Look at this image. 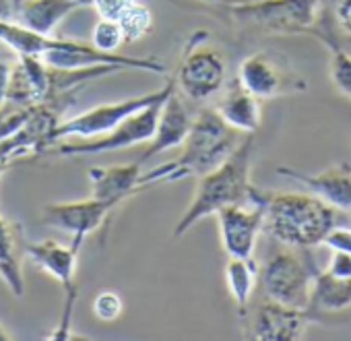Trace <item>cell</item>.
I'll use <instances>...</instances> for the list:
<instances>
[{"label": "cell", "instance_id": "6da1fadb", "mask_svg": "<svg viewBox=\"0 0 351 341\" xmlns=\"http://www.w3.org/2000/svg\"><path fill=\"white\" fill-rule=\"evenodd\" d=\"M254 155V134H246L244 141L230 153V157L211 172L203 174L197 185V193L173 228V238L184 236L201 220L215 215L232 205L258 203L267 193L258 191L250 183V167Z\"/></svg>", "mask_w": 351, "mask_h": 341}, {"label": "cell", "instance_id": "7a4b0ae2", "mask_svg": "<svg viewBox=\"0 0 351 341\" xmlns=\"http://www.w3.org/2000/svg\"><path fill=\"white\" fill-rule=\"evenodd\" d=\"M240 134L242 132L232 128L215 108H203L197 118H193L191 130L182 143V155L143 172V187L149 189L163 183L201 178L230 157L240 145Z\"/></svg>", "mask_w": 351, "mask_h": 341}, {"label": "cell", "instance_id": "3957f363", "mask_svg": "<svg viewBox=\"0 0 351 341\" xmlns=\"http://www.w3.org/2000/svg\"><path fill=\"white\" fill-rule=\"evenodd\" d=\"M337 226V209L316 195H269L263 230L291 248H312Z\"/></svg>", "mask_w": 351, "mask_h": 341}, {"label": "cell", "instance_id": "277c9868", "mask_svg": "<svg viewBox=\"0 0 351 341\" xmlns=\"http://www.w3.org/2000/svg\"><path fill=\"white\" fill-rule=\"evenodd\" d=\"M236 23L285 36H314L322 13V0H246L228 7Z\"/></svg>", "mask_w": 351, "mask_h": 341}, {"label": "cell", "instance_id": "5b68a950", "mask_svg": "<svg viewBox=\"0 0 351 341\" xmlns=\"http://www.w3.org/2000/svg\"><path fill=\"white\" fill-rule=\"evenodd\" d=\"M316 267L295 252H279L258 269V285L265 298L291 306L310 308L316 281Z\"/></svg>", "mask_w": 351, "mask_h": 341}, {"label": "cell", "instance_id": "8992f818", "mask_svg": "<svg viewBox=\"0 0 351 341\" xmlns=\"http://www.w3.org/2000/svg\"><path fill=\"white\" fill-rule=\"evenodd\" d=\"M207 32H195L184 48L182 60L176 69V89L195 102L215 95L226 83V60L219 50L207 44Z\"/></svg>", "mask_w": 351, "mask_h": 341}, {"label": "cell", "instance_id": "52a82bcc", "mask_svg": "<svg viewBox=\"0 0 351 341\" xmlns=\"http://www.w3.org/2000/svg\"><path fill=\"white\" fill-rule=\"evenodd\" d=\"M173 89H176V83H173V77H169L165 87H161V89H157L153 93L126 97V99L114 102V104H104V106H97V108H91L87 112H83V114H79L75 118L60 120L56 124V128L52 130L50 141L54 145V143H60V141H66V139H91V137L106 134L112 128H116L122 120L132 116L134 112L151 106L153 102H159V99L167 97Z\"/></svg>", "mask_w": 351, "mask_h": 341}, {"label": "cell", "instance_id": "ba28073f", "mask_svg": "<svg viewBox=\"0 0 351 341\" xmlns=\"http://www.w3.org/2000/svg\"><path fill=\"white\" fill-rule=\"evenodd\" d=\"M79 242H71L69 246L58 242V240H42L25 246V257L34 261L42 271L52 275L64 292V308L60 314V322L56 331L52 333L50 339H71V320H73V308L77 302V285H75V275H77V261L81 252Z\"/></svg>", "mask_w": 351, "mask_h": 341}, {"label": "cell", "instance_id": "9c48e42d", "mask_svg": "<svg viewBox=\"0 0 351 341\" xmlns=\"http://www.w3.org/2000/svg\"><path fill=\"white\" fill-rule=\"evenodd\" d=\"M167 97L153 102L151 106L134 112L126 120H122L116 128H112L106 134L91 137V139H71L60 141V145H52L48 151H54L58 155H99L108 151H120L132 145L147 143L157 126V118L161 112V106Z\"/></svg>", "mask_w": 351, "mask_h": 341}, {"label": "cell", "instance_id": "30bf717a", "mask_svg": "<svg viewBox=\"0 0 351 341\" xmlns=\"http://www.w3.org/2000/svg\"><path fill=\"white\" fill-rule=\"evenodd\" d=\"M244 322V337L258 341H295L318 320V312L312 308H291L265 298L254 308H246L240 314Z\"/></svg>", "mask_w": 351, "mask_h": 341}, {"label": "cell", "instance_id": "8fae6325", "mask_svg": "<svg viewBox=\"0 0 351 341\" xmlns=\"http://www.w3.org/2000/svg\"><path fill=\"white\" fill-rule=\"evenodd\" d=\"M238 81L261 102L308 91V83L289 64L269 52H254L238 67Z\"/></svg>", "mask_w": 351, "mask_h": 341}, {"label": "cell", "instance_id": "7c38bea8", "mask_svg": "<svg viewBox=\"0 0 351 341\" xmlns=\"http://www.w3.org/2000/svg\"><path fill=\"white\" fill-rule=\"evenodd\" d=\"M269 193L258 203L232 205L217 211L221 246L228 257L236 259H254L256 240L265 224V207Z\"/></svg>", "mask_w": 351, "mask_h": 341}, {"label": "cell", "instance_id": "4fadbf2b", "mask_svg": "<svg viewBox=\"0 0 351 341\" xmlns=\"http://www.w3.org/2000/svg\"><path fill=\"white\" fill-rule=\"evenodd\" d=\"M116 201H101L89 197L85 201L52 203L42 211V220L48 228L69 234L73 242L83 244L89 234H93L118 207Z\"/></svg>", "mask_w": 351, "mask_h": 341}, {"label": "cell", "instance_id": "5bb4252c", "mask_svg": "<svg viewBox=\"0 0 351 341\" xmlns=\"http://www.w3.org/2000/svg\"><path fill=\"white\" fill-rule=\"evenodd\" d=\"M277 176L293 180L310 189L318 199H322L332 209L351 213V165L349 163L343 161V163L330 165L318 174H306L289 165H279Z\"/></svg>", "mask_w": 351, "mask_h": 341}, {"label": "cell", "instance_id": "9a60e30c", "mask_svg": "<svg viewBox=\"0 0 351 341\" xmlns=\"http://www.w3.org/2000/svg\"><path fill=\"white\" fill-rule=\"evenodd\" d=\"M191 124H193V118H191L186 106L182 104L178 89H173L161 106L155 132L149 139V147L141 153V157L136 161L143 165L145 161H149L151 157H155L159 153H165L173 147H182V143L191 130Z\"/></svg>", "mask_w": 351, "mask_h": 341}, {"label": "cell", "instance_id": "2e32d148", "mask_svg": "<svg viewBox=\"0 0 351 341\" xmlns=\"http://www.w3.org/2000/svg\"><path fill=\"white\" fill-rule=\"evenodd\" d=\"M141 176H143V169L138 161L91 167L89 169L91 197L101 199V201H116L122 205L130 197L145 191Z\"/></svg>", "mask_w": 351, "mask_h": 341}, {"label": "cell", "instance_id": "e0dca14e", "mask_svg": "<svg viewBox=\"0 0 351 341\" xmlns=\"http://www.w3.org/2000/svg\"><path fill=\"white\" fill-rule=\"evenodd\" d=\"M25 246L27 242L23 226L0 213V279L17 298L25 294V279L21 269Z\"/></svg>", "mask_w": 351, "mask_h": 341}, {"label": "cell", "instance_id": "ac0fdd59", "mask_svg": "<svg viewBox=\"0 0 351 341\" xmlns=\"http://www.w3.org/2000/svg\"><path fill=\"white\" fill-rule=\"evenodd\" d=\"M217 114L238 132L254 134L261 128L263 112H261V99L254 97L240 81L238 77L232 79L226 85L223 97L215 106Z\"/></svg>", "mask_w": 351, "mask_h": 341}, {"label": "cell", "instance_id": "d6986e66", "mask_svg": "<svg viewBox=\"0 0 351 341\" xmlns=\"http://www.w3.org/2000/svg\"><path fill=\"white\" fill-rule=\"evenodd\" d=\"M79 7V0H19L13 21L32 32L50 36L58 23Z\"/></svg>", "mask_w": 351, "mask_h": 341}, {"label": "cell", "instance_id": "ffe728a7", "mask_svg": "<svg viewBox=\"0 0 351 341\" xmlns=\"http://www.w3.org/2000/svg\"><path fill=\"white\" fill-rule=\"evenodd\" d=\"M101 19L114 21L122 27L126 42L145 38L153 27L151 11L138 0H91Z\"/></svg>", "mask_w": 351, "mask_h": 341}, {"label": "cell", "instance_id": "44dd1931", "mask_svg": "<svg viewBox=\"0 0 351 341\" xmlns=\"http://www.w3.org/2000/svg\"><path fill=\"white\" fill-rule=\"evenodd\" d=\"M226 283H228V290L238 306V314H242L250 306V298L258 283V267H256L254 259L228 257Z\"/></svg>", "mask_w": 351, "mask_h": 341}, {"label": "cell", "instance_id": "7402d4cb", "mask_svg": "<svg viewBox=\"0 0 351 341\" xmlns=\"http://www.w3.org/2000/svg\"><path fill=\"white\" fill-rule=\"evenodd\" d=\"M351 306V277L341 279L332 277L328 273H318L314 281V292H312V310H343Z\"/></svg>", "mask_w": 351, "mask_h": 341}, {"label": "cell", "instance_id": "603a6c76", "mask_svg": "<svg viewBox=\"0 0 351 341\" xmlns=\"http://www.w3.org/2000/svg\"><path fill=\"white\" fill-rule=\"evenodd\" d=\"M320 42L330 50V67H328V75L332 85L339 89V93H343L345 97L351 99V54H347L345 50L339 48L337 42H332L330 36H322Z\"/></svg>", "mask_w": 351, "mask_h": 341}, {"label": "cell", "instance_id": "cb8c5ba5", "mask_svg": "<svg viewBox=\"0 0 351 341\" xmlns=\"http://www.w3.org/2000/svg\"><path fill=\"white\" fill-rule=\"evenodd\" d=\"M91 44L99 48L101 52H116L122 44H126L124 32L118 23L101 19L91 34Z\"/></svg>", "mask_w": 351, "mask_h": 341}, {"label": "cell", "instance_id": "d4e9b609", "mask_svg": "<svg viewBox=\"0 0 351 341\" xmlns=\"http://www.w3.org/2000/svg\"><path fill=\"white\" fill-rule=\"evenodd\" d=\"M120 312H122V298L116 292L106 290V292L95 296V300H93V314L99 320H106V322L116 320L120 316Z\"/></svg>", "mask_w": 351, "mask_h": 341}, {"label": "cell", "instance_id": "484cf974", "mask_svg": "<svg viewBox=\"0 0 351 341\" xmlns=\"http://www.w3.org/2000/svg\"><path fill=\"white\" fill-rule=\"evenodd\" d=\"M324 273H328V275H332V277L349 279V277H351V255H349V252L332 250L330 261H328Z\"/></svg>", "mask_w": 351, "mask_h": 341}, {"label": "cell", "instance_id": "4316f807", "mask_svg": "<svg viewBox=\"0 0 351 341\" xmlns=\"http://www.w3.org/2000/svg\"><path fill=\"white\" fill-rule=\"evenodd\" d=\"M322 244L326 248H330V250H339V252H349L351 255V230H345V228H337L335 226L324 236Z\"/></svg>", "mask_w": 351, "mask_h": 341}, {"label": "cell", "instance_id": "83f0119b", "mask_svg": "<svg viewBox=\"0 0 351 341\" xmlns=\"http://www.w3.org/2000/svg\"><path fill=\"white\" fill-rule=\"evenodd\" d=\"M335 15L343 32L351 36V0H335Z\"/></svg>", "mask_w": 351, "mask_h": 341}, {"label": "cell", "instance_id": "f1b7e54d", "mask_svg": "<svg viewBox=\"0 0 351 341\" xmlns=\"http://www.w3.org/2000/svg\"><path fill=\"white\" fill-rule=\"evenodd\" d=\"M11 73H13V67L7 64L3 58H0V108H3L5 102H7V91H9Z\"/></svg>", "mask_w": 351, "mask_h": 341}, {"label": "cell", "instance_id": "f546056e", "mask_svg": "<svg viewBox=\"0 0 351 341\" xmlns=\"http://www.w3.org/2000/svg\"><path fill=\"white\" fill-rule=\"evenodd\" d=\"M201 3L205 5H215V7H236V5H242L246 3V0H201Z\"/></svg>", "mask_w": 351, "mask_h": 341}, {"label": "cell", "instance_id": "4dcf8cb0", "mask_svg": "<svg viewBox=\"0 0 351 341\" xmlns=\"http://www.w3.org/2000/svg\"><path fill=\"white\" fill-rule=\"evenodd\" d=\"M7 339H11V337H9V333H7L3 327H0V341H7Z\"/></svg>", "mask_w": 351, "mask_h": 341}, {"label": "cell", "instance_id": "1f68e13d", "mask_svg": "<svg viewBox=\"0 0 351 341\" xmlns=\"http://www.w3.org/2000/svg\"><path fill=\"white\" fill-rule=\"evenodd\" d=\"M11 163H7V161H0V176H3V172H5V169L9 167Z\"/></svg>", "mask_w": 351, "mask_h": 341}, {"label": "cell", "instance_id": "d6a6232c", "mask_svg": "<svg viewBox=\"0 0 351 341\" xmlns=\"http://www.w3.org/2000/svg\"><path fill=\"white\" fill-rule=\"evenodd\" d=\"M17 3H19V0H13V5H17Z\"/></svg>", "mask_w": 351, "mask_h": 341}]
</instances>
